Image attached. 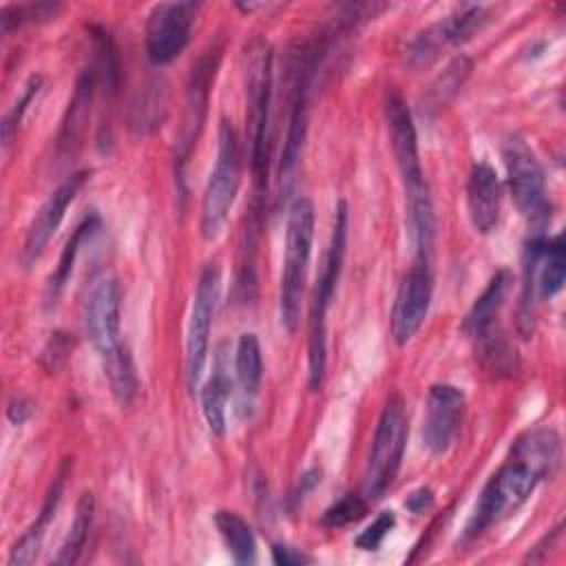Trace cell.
I'll return each instance as SVG.
<instances>
[{"label":"cell","mask_w":566,"mask_h":566,"mask_svg":"<svg viewBox=\"0 0 566 566\" xmlns=\"http://www.w3.org/2000/svg\"><path fill=\"white\" fill-rule=\"evenodd\" d=\"M559 460L562 442L553 429L539 427L520 436L511 447L509 460L491 475L482 489V495L469 520L467 535L475 537L517 511L535 491V486L557 471Z\"/></svg>","instance_id":"1"},{"label":"cell","mask_w":566,"mask_h":566,"mask_svg":"<svg viewBox=\"0 0 566 566\" xmlns=\"http://www.w3.org/2000/svg\"><path fill=\"white\" fill-rule=\"evenodd\" d=\"M387 124H389L391 148L396 155L400 181H402L409 234L416 248V259L429 261L433 237H436L433 201H431L429 186H427L424 170L418 155L416 126L405 99L398 93H391L387 97Z\"/></svg>","instance_id":"2"},{"label":"cell","mask_w":566,"mask_h":566,"mask_svg":"<svg viewBox=\"0 0 566 566\" xmlns=\"http://www.w3.org/2000/svg\"><path fill=\"white\" fill-rule=\"evenodd\" d=\"M119 307V281L115 276L97 279L86 301V332L102 360V369L111 385L113 398L122 407H128L137 394V374L130 352L122 340Z\"/></svg>","instance_id":"3"},{"label":"cell","mask_w":566,"mask_h":566,"mask_svg":"<svg viewBox=\"0 0 566 566\" xmlns=\"http://www.w3.org/2000/svg\"><path fill=\"white\" fill-rule=\"evenodd\" d=\"M347 245V203L340 199L334 210V226L329 245L323 259L321 274L316 279L312 305H310V340H307V367H310V389H318L325 378L327 367V310L343 270Z\"/></svg>","instance_id":"4"},{"label":"cell","mask_w":566,"mask_h":566,"mask_svg":"<svg viewBox=\"0 0 566 566\" xmlns=\"http://www.w3.org/2000/svg\"><path fill=\"white\" fill-rule=\"evenodd\" d=\"M314 241V203L307 197H296L287 210L285 223V254L279 287L281 323L287 332H296L301 321V305L305 296L307 268Z\"/></svg>","instance_id":"5"},{"label":"cell","mask_w":566,"mask_h":566,"mask_svg":"<svg viewBox=\"0 0 566 566\" xmlns=\"http://www.w3.org/2000/svg\"><path fill=\"white\" fill-rule=\"evenodd\" d=\"M245 95L250 126V170L256 197L268 188L270 166V104H272V51L256 40L245 53Z\"/></svg>","instance_id":"6"},{"label":"cell","mask_w":566,"mask_h":566,"mask_svg":"<svg viewBox=\"0 0 566 566\" xmlns=\"http://www.w3.org/2000/svg\"><path fill=\"white\" fill-rule=\"evenodd\" d=\"M217 139V161L201 199V237L206 241L217 239L223 230L241 184L239 139L228 119H221Z\"/></svg>","instance_id":"7"},{"label":"cell","mask_w":566,"mask_h":566,"mask_svg":"<svg viewBox=\"0 0 566 566\" xmlns=\"http://www.w3.org/2000/svg\"><path fill=\"white\" fill-rule=\"evenodd\" d=\"M407 429L409 427H407L405 405L398 396H391L378 418L367 469H365L363 495L367 497V502L382 497V493L396 480L402 462L405 444H407Z\"/></svg>","instance_id":"8"},{"label":"cell","mask_w":566,"mask_h":566,"mask_svg":"<svg viewBox=\"0 0 566 566\" xmlns=\"http://www.w3.org/2000/svg\"><path fill=\"white\" fill-rule=\"evenodd\" d=\"M219 292H221V268L219 263L210 261L203 265L199 274L190 321H188V336H186V382L192 394L199 389V382L203 376L208 345H210V327H212Z\"/></svg>","instance_id":"9"},{"label":"cell","mask_w":566,"mask_h":566,"mask_svg":"<svg viewBox=\"0 0 566 566\" xmlns=\"http://www.w3.org/2000/svg\"><path fill=\"white\" fill-rule=\"evenodd\" d=\"M502 153L509 175V190L517 210L533 226H544L548 219L546 179L535 153L520 137H509Z\"/></svg>","instance_id":"10"},{"label":"cell","mask_w":566,"mask_h":566,"mask_svg":"<svg viewBox=\"0 0 566 566\" xmlns=\"http://www.w3.org/2000/svg\"><path fill=\"white\" fill-rule=\"evenodd\" d=\"M199 9V2H161L153 7L146 22V55L153 64H168L184 53Z\"/></svg>","instance_id":"11"},{"label":"cell","mask_w":566,"mask_h":566,"mask_svg":"<svg viewBox=\"0 0 566 566\" xmlns=\"http://www.w3.org/2000/svg\"><path fill=\"white\" fill-rule=\"evenodd\" d=\"M431 292H433V281H431L429 261L416 259V263L409 268V272L400 281L394 310H391V336L396 345L409 343L416 336V332L422 327L429 314Z\"/></svg>","instance_id":"12"},{"label":"cell","mask_w":566,"mask_h":566,"mask_svg":"<svg viewBox=\"0 0 566 566\" xmlns=\"http://www.w3.org/2000/svg\"><path fill=\"white\" fill-rule=\"evenodd\" d=\"M88 172L82 170V172H75L71 175L66 181H62L51 195L49 199L42 203V208L35 212L29 230H27V237H24V243H22V250H20V261L24 268H31L44 252V248L49 245L51 237L57 232L62 219H64V212L66 208L73 203V199L77 197L80 188L84 186Z\"/></svg>","instance_id":"13"},{"label":"cell","mask_w":566,"mask_h":566,"mask_svg":"<svg viewBox=\"0 0 566 566\" xmlns=\"http://www.w3.org/2000/svg\"><path fill=\"white\" fill-rule=\"evenodd\" d=\"M464 391L453 385H433L424 402L422 438L431 453H444L462 424Z\"/></svg>","instance_id":"14"},{"label":"cell","mask_w":566,"mask_h":566,"mask_svg":"<svg viewBox=\"0 0 566 566\" xmlns=\"http://www.w3.org/2000/svg\"><path fill=\"white\" fill-rule=\"evenodd\" d=\"M509 283H511V274L506 270L495 272V276L489 281L484 292L475 298V303L464 321V329L482 345L484 356H489L493 360V365H500L502 358L509 354L504 340L500 336H493V327L500 316Z\"/></svg>","instance_id":"15"},{"label":"cell","mask_w":566,"mask_h":566,"mask_svg":"<svg viewBox=\"0 0 566 566\" xmlns=\"http://www.w3.org/2000/svg\"><path fill=\"white\" fill-rule=\"evenodd\" d=\"M307 88H310V64H301L296 73L294 84V97H292V113L287 119L281 164H279V188L281 197H287L296 181V170L307 135Z\"/></svg>","instance_id":"16"},{"label":"cell","mask_w":566,"mask_h":566,"mask_svg":"<svg viewBox=\"0 0 566 566\" xmlns=\"http://www.w3.org/2000/svg\"><path fill=\"white\" fill-rule=\"evenodd\" d=\"M217 62H219V55H203L192 66V75H190V84H188V99H186V117H184L181 135H179V142H177L179 164L186 161L192 146L197 144L195 139H197V135L201 130V124H203L208 91H210V84H212V77H214Z\"/></svg>","instance_id":"17"},{"label":"cell","mask_w":566,"mask_h":566,"mask_svg":"<svg viewBox=\"0 0 566 566\" xmlns=\"http://www.w3.org/2000/svg\"><path fill=\"white\" fill-rule=\"evenodd\" d=\"M500 201H502V186H500L497 172L486 161L473 164L469 184H467V203H469L471 223L478 232L486 234L493 230L500 217Z\"/></svg>","instance_id":"18"},{"label":"cell","mask_w":566,"mask_h":566,"mask_svg":"<svg viewBox=\"0 0 566 566\" xmlns=\"http://www.w3.org/2000/svg\"><path fill=\"white\" fill-rule=\"evenodd\" d=\"M64 480H66V464L60 469V473L51 482L49 493L44 497V504H42L35 522L22 533V537L11 548L9 566H27V564L35 562V557H38V553L42 548V542H44L46 526L51 524V520L55 517V511L60 506V500H62V493H64Z\"/></svg>","instance_id":"19"},{"label":"cell","mask_w":566,"mask_h":566,"mask_svg":"<svg viewBox=\"0 0 566 566\" xmlns=\"http://www.w3.org/2000/svg\"><path fill=\"white\" fill-rule=\"evenodd\" d=\"M93 88H95V71H84L75 84L73 99L69 102L66 115L62 119V128L57 135V150H73L80 144L91 115Z\"/></svg>","instance_id":"20"},{"label":"cell","mask_w":566,"mask_h":566,"mask_svg":"<svg viewBox=\"0 0 566 566\" xmlns=\"http://www.w3.org/2000/svg\"><path fill=\"white\" fill-rule=\"evenodd\" d=\"M230 394H232V380H230L228 369L223 365V356L219 354L210 378L199 389L203 418H206L210 431L217 433V436L226 433V411H228Z\"/></svg>","instance_id":"21"},{"label":"cell","mask_w":566,"mask_h":566,"mask_svg":"<svg viewBox=\"0 0 566 566\" xmlns=\"http://www.w3.org/2000/svg\"><path fill=\"white\" fill-rule=\"evenodd\" d=\"M214 526L223 537L232 559L237 564H252L256 559V539L250 524L234 511H217Z\"/></svg>","instance_id":"22"},{"label":"cell","mask_w":566,"mask_h":566,"mask_svg":"<svg viewBox=\"0 0 566 566\" xmlns=\"http://www.w3.org/2000/svg\"><path fill=\"white\" fill-rule=\"evenodd\" d=\"M97 226H99V217L93 212V214L84 217V219L75 226V230L71 232V237H69V241H66V245H64V250H62V254H60L57 268H55L53 274L49 276L46 296H44V298H46V305H55V303L60 301L62 290H64V285H66L71 272H73V263H75V256H77V252H80V243H82L84 237L91 234Z\"/></svg>","instance_id":"23"},{"label":"cell","mask_w":566,"mask_h":566,"mask_svg":"<svg viewBox=\"0 0 566 566\" xmlns=\"http://www.w3.org/2000/svg\"><path fill=\"white\" fill-rule=\"evenodd\" d=\"M234 376L245 398L256 396L261 378H263V356L256 334L245 332L239 336L234 352Z\"/></svg>","instance_id":"24"},{"label":"cell","mask_w":566,"mask_h":566,"mask_svg":"<svg viewBox=\"0 0 566 566\" xmlns=\"http://www.w3.org/2000/svg\"><path fill=\"white\" fill-rule=\"evenodd\" d=\"M93 513H95V500L91 493H82L77 506H75V517L73 524L55 555V564H75L86 546L88 539V531L93 524Z\"/></svg>","instance_id":"25"},{"label":"cell","mask_w":566,"mask_h":566,"mask_svg":"<svg viewBox=\"0 0 566 566\" xmlns=\"http://www.w3.org/2000/svg\"><path fill=\"white\" fill-rule=\"evenodd\" d=\"M486 20V9L482 4H462L458 11L433 24L442 46L467 42Z\"/></svg>","instance_id":"26"},{"label":"cell","mask_w":566,"mask_h":566,"mask_svg":"<svg viewBox=\"0 0 566 566\" xmlns=\"http://www.w3.org/2000/svg\"><path fill=\"white\" fill-rule=\"evenodd\" d=\"M367 513V497L358 493H347L338 502H334L329 509H325L321 524L327 528H340L352 522H358Z\"/></svg>","instance_id":"27"},{"label":"cell","mask_w":566,"mask_h":566,"mask_svg":"<svg viewBox=\"0 0 566 566\" xmlns=\"http://www.w3.org/2000/svg\"><path fill=\"white\" fill-rule=\"evenodd\" d=\"M40 86H42V80H40V77H31V80H29V84L24 86L22 97L15 102L13 111H11V113H7L4 122H2V150H4V153H7V148H9V146H11V142H13V133H15L18 124H20V119H22L24 111L29 108V104L33 102V97L40 93Z\"/></svg>","instance_id":"28"},{"label":"cell","mask_w":566,"mask_h":566,"mask_svg":"<svg viewBox=\"0 0 566 566\" xmlns=\"http://www.w3.org/2000/svg\"><path fill=\"white\" fill-rule=\"evenodd\" d=\"M396 526V515L394 511H382L378 517L356 535V546L363 551H376L382 539L389 535V531Z\"/></svg>","instance_id":"29"},{"label":"cell","mask_w":566,"mask_h":566,"mask_svg":"<svg viewBox=\"0 0 566 566\" xmlns=\"http://www.w3.org/2000/svg\"><path fill=\"white\" fill-rule=\"evenodd\" d=\"M469 73V62L462 57V60H455L447 71L444 75L438 80V84L433 86V95H436V104H444L455 91L458 86L462 84V80L467 77Z\"/></svg>","instance_id":"30"},{"label":"cell","mask_w":566,"mask_h":566,"mask_svg":"<svg viewBox=\"0 0 566 566\" xmlns=\"http://www.w3.org/2000/svg\"><path fill=\"white\" fill-rule=\"evenodd\" d=\"M272 559H274V564H279V566H298V564L312 562L310 555H305L303 551L292 548V546H287V544H274V546H272Z\"/></svg>","instance_id":"31"},{"label":"cell","mask_w":566,"mask_h":566,"mask_svg":"<svg viewBox=\"0 0 566 566\" xmlns=\"http://www.w3.org/2000/svg\"><path fill=\"white\" fill-rule=\"evenodd\" d=\"M71 352V343L64 338V334H53V338L49 340V347L44 349V360L49 358V369H55L64 358L66 354Z\"/></svg>","instance_id":"32"},{"label":"cell","mask_w":566,"mask_h":566,"mask_svg":"<svg viewBox=\"0 0 566 566\" xmlns=\"http://www.w3.org/2000/svg\"><path fill=\"white\" fill-rule=\"evenodd\" d=\"M433 504V491L429 486H420L416 489L407 500H405V506L411 511V513H424L427 509H431Z\"/></svg>","instance_id":"33"},{"label":"cell","mask_w":566,"mask_h":566,"mask_svg":"<svg viewBox=\"0 0 566 566\" xmlns=\"http://www.w3.org/2000/svg\"><path fill=\"white\" fill-rule=\"evenodd\" d=\"M29 413H31V407L22 400H13L11 407H9V418H11L13 424H22Z\"/></svg>","instance_id":"34"}]
</instances>
